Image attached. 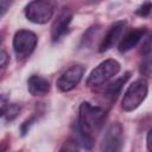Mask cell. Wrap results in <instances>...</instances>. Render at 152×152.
Masks as SVG:
<instances>
[{"instance_id": "obj_16", "label": "cell", "mask_w": 152, "mask_h": 152, "mask_svg": "<svg viewBox=\"0 0 152 152\" xmlns=\"http://www.w3.org/2000/svg\"><path fill=\"white\" fill-rule=\"evenodd\" d=\"M34 120H36V118H34V116H32V118L27 119L26 121H24V122L21 124V126H20V132H21V135H25V134L28 132V129H30V127L32 126V124L34 122Z\"/></svg>"}, {"instance_id": "obj_1", "label": "cell", "mask_w": 152, "mask_h": 152, "mask_svg": "<svg viewBox=\"0 0 152 152\" xmlns=\"http://www.w3.org/2000/svg\"><path fill=\"white\" fill-rule=\"evenodd\" d=\"M106 110L101 107L91 106L89 102H82L78 110L76 125V141L84 148H91L94 145L93 133L97 132L106 119Z\"/></svg>"}, {"instance_id": "obj_8", "label": "cell", "mask_w": 152, "mask_h": 152, "mask_svg": "<svg viewBox=\"0 0 152 152\" xmlns=\"http://www.w3.org/2000/svg\"><path fill=\"white\" fill-rule=\"evenodd\" d=\"M71 18H72V14L68 10L62 11L57 15L56 20L53 21V24L51 26V38L53 42L59 40L61 37L66 33V31L69 28V24L71 21Z\"/></svg>"}, {"instance_id": "obj_9", "label": "cell", "mask_w": 152, "mask_h": 152, "mask_svg": "<svg viewBox=\"0 0 152 152\" xmlns=\"http://www.w3.org/2000/svg\"><path fill=\"white\" fill-rule=\"evenodd\" d=\"M125 25H126V21L120 20V21L114 23L109 27L108 32L106 33V36L103 37V39L101 40V43L99 45V51L100 52H104V51L109 50L116 43V40L120 38V36H121V33L125 28Z\"/></svg>"}, {"instance_id": "obj_5", "label": "cell", "mask_w": 152, "mask_h": 152, "mask_svg": "<svg viewBox=\"0 0 152 152\" xmlns=\"http://www.w3.org/2000/svg\"><path fill=\"white\" fill-rule=\"evenodd\" d=\"M53 14V5L50 1L36 0L31 1L25 8L26 18L34 24L48 23Z\"/></svg>"}, {"instance_id": "obj_10", "label": "cell", "mask_w": 152, "mask_h": 152, "mask_svg": "<svg viewBox=\"0 0 152 152\" xmlns=\"http://www.w3.org/2000/svg\"><path fill=\"white\" fill-rule=\"evenodd\" d=\"M146 31H147L146 27H138V28L129 31L121 39V42L119 44V51L120 52H127V51L132 50L133 48H135L138 45V43L141 40V38L145 36Z\"/></svg>"}, {"instance_id": "obj_14", "label": "cell", "mask_w": 152, "mask_h": 152, "mask_svg": "<svg viewBox=\"0 0 152 152\" xmlns=\"http://www.w3.org/2000/svg\"><path fill=\"white\" fill-rule=\"evenodd\" d=\"M59 152H80L78 151V144H77V141L74 140V139L66 140L63 144V146L61 147Z\"/></svg>"}, {"instance_id": "obj_17", "label": "cell", "mask_w": 152, "mask_h": 152, "mask_svg": "<svg viewBox=\"0 0 152 152\" xmlns=\"http://www.w3.org/2000/svg\"><path fill=\"white\" fill-rule=\"evenodd\" d=\"M10 6V2L8 1H4V0H1L0 1V10H1V13H0V17H2L4 14H5V12L7 11L6 8Z\"/></svg>"}, {"instance_id": "obj_6", "label": "cell", "mask_w": 152, "mask_h": 152, "mask_svg": "<svg viewBox=\"0 0 152 152\" xmlns=\"http://www.w3.org/2000/svg\"><path fill=\"white\" fill-rule=\"evenodd\" d=\"M122 127L119 122H114L106 129L100 150L101 152H120L122 147Z\"/></svg>"}, {"instance_id": "obj_15", "label": "cell", "mask_w": 152, "mask_h": 152, "mask_svg": "<svg viewBox=\"0 0 152 152\" xmlns=\"http://www.w3.org/2000/svg\"><path fill=\"white\" fill-rule=\"evenodd\" d=\"M151 10H152V2H145V4H142V5L135 11V13H137L138 15H140V17H146V15L151 12Z\"/></svg>"}, {"instance_id": "obj_19", "label": "cell", "mask_w": 152, "mask_h": 152, "mask_svg": "<svg viewBox=\"0 0 152 152\" xmlns=\"http://www.w3.org/2000/svg\"><path fill=\"white\" fill-rule=\"evenodd\" d=\"M6 61H7V55H6V52L2 50V51H1V68H2V69L6 66Z\"/></svg>"}, {"instance_id": "obj_3", "label": "cell", "mask_w": 152, "mask_h": 152, "mask_svg": "<svg viewBox=\"0 0 152 152\" xmlns=\"http://www.w3.org/2000/svg\"><path fill=\"white\" fill-rule=\"evenodd\" d=\"M120 70V64L115 59H107L100 63L88 76L87 86L90 88L100 87L112 77H114Z\"/></svg>"}, {"instance_id": "obj_4", "label": "cell", "mask_w": 152, "mask_h": 152, "mask_svg": "<svg viewBox=\"0 0 152 152\" xmlns=\"http://www.w3.org/2000/svg\"><path fill=\"white\" fill-rule=\"evenodd\" d=\"M37 45V36L28 30H19L13 37V50L18 59L27 58Z\"/></svg>"}, {"instance_id": "obj_2", "label": "cell", "mask_w": 152, "mask_h": 152, "mask_svg": "<svg viewBox=\"0 0 152 152\" xmlns=\"http://www.w3.org/2000/svg\"><path fill=\"white\" fill-rule=\"evenodd\" d=\"M147 82L145 80H137L134 81L126 90L124 94L122 101H121V107L125 112H132L137 109L141 102L145 100L147 95Z\"/></svg>"}, {"instance_id": "obj_7", "label": "cell", "mask_w": 152, "mask_h": 152, "mask_svg": "<svg viewBox=\"0 0 152 152\" xmlns=\"http://www.w3.org/2000/svg\"><path fill=\"white\" fill-rule=\"evenodd\" d=\"M84 74V66L82 65H72L66 69L57 80V87L61 91H70L72 90L81 81Z\"/></svg>"}, {"instance_id": "obj_12", "label": "cell", "mask_w": 152, "mask_h": 152, "mask_svg": "<svg viewBox=\"0 0 152 152\" xmlns=\"http://www.w3.org/2000/svg\"><path fill=\"white\" fill-rule=\"evenodd\" d=\"M129 75H131L129 72H126L124 76L116 78L114 82H112L109 86H107L106 89H104V96L107 99H109L110 101H114L118 97V95L120 94V91L122 89V86L128 81Z\"/></svg>"}, {"instance_id": "obj_11", "label": "cell", "mask_w": 152, "mask_h": 152, "mask_svg": "<svg viewBox=\"0 0 152 152\" xmlns=\"http://www.w3.org/2000/svg\"><path fill=\"white\" fill-rule=\"evenodd\" d=\"M27 90L33 96H44L50 91V82L38 75H32L27 80Z\"/></svg>"}, {"instance_id": "obj_18", "label": "cell", "mask_w": 152, "mask_h": 152, "mask_svg": "<svg viewBox=\"0 0 152 152\" xmlns=\"http://www.w3.org/2000/svg\"><path fill=\"white\" fill-rule=\"evenodd\" d=\"M146 142H147V148L150 152H152V128L150 129V132L147 133V139H146Z\"/></svg>"}, {"instance_id": "obj_13", "label": "cell", "mask_w": 152, "mask_h": 152, "mask_svg": "<svg viewBox=\"0 0 152 152\" xmlns=\"http://www.w3.org/2000/svg\"><path fill=\"white\" fill-rule=\"evenodd\" d=\"M19 112H20V106L19 104H17V103H11L10 104L8 103V106L6 107L5 112L1 113V115L5 118L6 121H12L18 116Z\"/></svg>"}]
</instances>
